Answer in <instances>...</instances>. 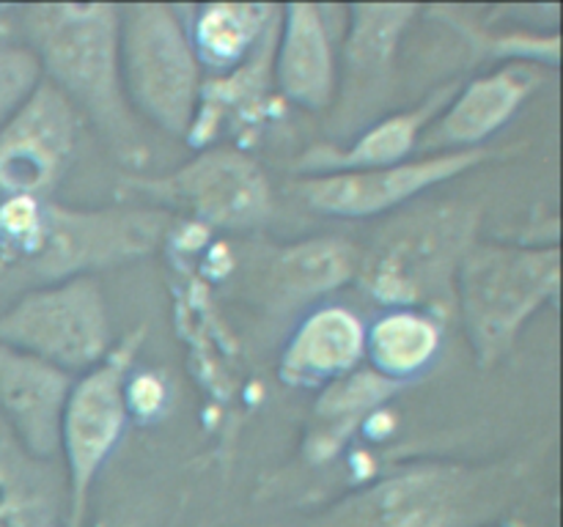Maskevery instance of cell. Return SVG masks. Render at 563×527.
<instances>
[{"label": "cell", "mask_w": 563, "mask_h": 527, "mask_svg": "<svg viewBox=\"0 0 563 527\" xmlns=\"http://www.w3.org/2000/svg\"><path fill=\"white\" fill-rule=\"evenodd\" d=\"M77 377L0 344V421L31 456L58 461L60 421Z\"/></svg>", "instance_id": "14"}, {"label": "cell", "mask_w": 563, "mask_h": 527, "mask_svg": "<svg viewBox=\"0 0 563 527\" xmlns=\"http://www.w3.org/2000/svg\"><path fill=\"white\" fill-rule=\"evenodd\" d=\"M80 113L49 80L0 130V198H53L75 162Z\"/></svg>", "instance_id": "12"}, {"label": "cell", "mask_w": 563, "mask_h": 527, "mask_svg": "<svg viewBox=\"0 0 563 527\" xmlns=\"http://www.w3.org/2000/svg\"><path fill=\"white\" fill-rule=\"evenodd\" d=\"M434 14H445L454 31L467 38L478 55L489 60H504V64H531L550 66L555 69L561 58V36L559 31H528V27H509V31H495L489 25H476L473 20L462 16L454 9H432Z\"/></svg>", "instance_id": "23"}, {"label": "cell", "mask_w": 563, "mask_h": 527, "mask_svg": "<svg viewBox=\"0 0 563 527\" xmlns=\"http://www.w3.org/2000/svg\"><path fill=\"white\" fill-rule=\"evenodd\" d=\"M275 91L308 113H328L339 88V53L328 5H280L273 53Z\"/></svg>", "instance_id": "15"}, {"label": "cell", "mask_w": 563, "mask_h": 527, "mask_svg": "<svg viewBox=\"0 0 563 527\" xmlns=\"http://www.w3.org/2000/svg\"><path fill=\"white\" fill-rule=\"evenodd\" d=\"M124 404L130 421L141 423V426L159 421L168 410V382L159 377V371L132 368L124 382Z\"/></svg>", "instance_id": "25"}, {"label": "cell", "mask_w": 563, "mask_h": 527, "mask_svg": "<svg viewBox=\"0 0 563 527\" xmlns=\"http://www.w3.org/2000/svg\"><path fill=\"white\" fill-rule=\"evenodd\" d=\"M484 209L473 201L410 203L388 214L361 247L355 283L385 307H421L445 316L454 307L456 272L478 242Z\"/></svg>", "instance_id": "4"}, {"label": "cell", "mask_w": 563, "mask_h": 527, "mask_svg": "<svg viewBox=\"0 0 563 527\" xmlns=\"http://www.w3.org/2000/svg\"><path fill=\"white\" fill-rule=\"evenodd\" d=\"M421 11L416 3L346 5L339 88L333 108L328 110V143L341 146L366 130L372 121L383 119L394 88L401 38Z\"/></svg>", "instance_id": "10"}, {"label": "cell", "mask_w": 563, "mask_h": 527, "mask_svg": "<svg viewBox=\"0 0 563 527\" xmlns=\"http://www.w3.org/2000/svg\"><path fill=\"white\" fill-rule=\"evenodd\" d=\"M121 187L146 206L181 209L220 231L262 228L275 209L269 176L242 146H209L170 173L124 176Z\"/></svg>", "instance_id": "8"}, {"label": "cell", "mask_w": 563, "mask_h": 527, "mask_svg": "<svg viewBox=\"0 0 563 527\" xmlns=\"http://www.w3.org/2000/svg\"><path fill=\"white\" fill-rule=\"evenodd\" d=\"M121 82L130 108L170 137H185L201 102L203 71L176 5H119Z\"/></svg>", "instance_id": "6"}, {"label": "cell", "mask_w": 563, "mask_h": 527, "mask_svg": "<svg viewBox=\"0 0 563 527\" xmlns=\"http://www.w3.org/2000/svg\"><path fill=\"white\" fill-rule=\"evenodd\" d=\"M0 527H66L60 461L27 453L0 421Z\"/></svg>", "instance_id": "19"}, {"label": "cell", "mask_w": 563, "mask_h": 527, "mask_svg": "<svg viewBox=\"0 0 563 527\" xmlns=\"http://www.w3.org/2000/svg\"><path fill=\"white\" fill-rule=\"evenodd\" d=\"M20 25L42 60L44 80L91 121L115 162L141 170L152 146L121 82L119 5L33 3L20 9Z\"/></svg>", "instance_id": "2"}, {"label": "cell", "mask_w": 563, "mask_h": 527, "mask_svg": "<svg viewBox=\"0 0 563 527\" xmlns=\"http://www.w3.org/2000/svg\"><path fill=\"white\" fill-rule=\"evenodd\" d=\"M366 366V322L346 305L311 307L280 355L278 373L289 388L322 390Z\"/></svg>", "instance_id": "17"}, {"label": "cell", "mask_w": 563, "mask_h": 527, "mask_svg": "<svg viewBox=\"0 0 563 527\" xmlns=\"http://www.w3.org/2000/svg\"><path fill=\"white\" fill-rule=\"evenodd\" d=\"M146 329L115 340L110 355L71 384L60 421L58 461L66 478V527H86L93 483L130 426L124 404L126 373L135 368Z\"/></svg>", "instance_id": "9"}, {"label": "cell", "mask_w": 563, "mask_h": 527, "mask_svg": "<svg viewBox=\"0 0 563 527\" xmlns=\"http://www.w3.org/2000/svg\"><path fill=\"white\" fill-rule=\"evenodd\" d=\"M539 82L542 69L531 64H500L473 80L460 82L443 113L423 132L418 154L484 148V143L504 130L537 93Z\"/></svg>", "instance_id": "13"}, {"label": "cell", "mask_w": 563, "mask_h": 527, "mask_svg": "<svg viewBox=\"0 0 563 527\" xmlns=\"http://www.w3.org/2000/svg\"><path fill=\"white\" fill-rule=\"evenodd\" d=\"M445 322L421 307H385L366 324V366L388 382L410 384L440 357Z\"/></svg>", "instance_id": "21"}, {"label": "cell", "mask_w": 563, "mask_h": 527, "mask_svg": "<svg viewBox=\"0 0 563 527\" xmlns=\"http://www.w3.org/2000/svg\"><path fill=\"white\" fill-rule=\"evenodd\" d=\"M174 212L146 203L77 209L53 198H0V269L33 285L97 274L152 256L174 231Z\"/></svg>", "instance_id": "1"}, {"label": "cell", "mask_w": 563, "mask_h": 527, "mask_svg": "<svg viewBox=\"0 0 563 527\" xmlns=\"http://www.w3.org/2000/svg\"><path fill=\"white\" fill-rule=\"evenodd\" d=\"M357 264L361 247L341 236H311L280 245L264 261V305L273 313L311 305L355 280Z\"/></svg>", "instance_id": "18"}, {"label": "cell", "mask_w": 563, "mask_h": 527, "mask_svg": "<svg viewBox=\"0 0 563 527\" xmlns=\"http://www.w3.org/2000/svg\"><path fill=\"white\" fill-rule=\"evenodd\" d=\"M97 527H132V525H124V522H99Z\"/></svg>", "instance_id": "26"}, {"label": "cell", "mask_w": 563, "mask_h": 527, "mask_svg": "<svg viewBox=\"0 0 563 527\" xmlns=\"http://www.w3.org/2000/svg\"><path fill=\"white\" fill-rule=\"evenodd\" d=\"M0 31H5V27H3V22H0Z\"/></svg>", "instance_id": "27"}, {"label": "cell", "mask_w": 563, "mask_h": 527, "mask_svg": "<svg viewBox=\"0 0 563 527\" xmlns=\"http://www.w3.org/2000/svg\"><path fill=\"white\" fill-rule=\"evenodd\" d=\"M0 344L80 377L115 346L108 296L97 274L31 285L0 313Z\"/></svg>", "instance_id": "7"}, {"label": "cell", "mask_w": 563, "mask_h": 527, "mask_svg": "<svg viewBox=\"0 0 563 527\" xmlns=\"http://www.w3.org/2000/svg\"><path fill=\"white\" fill-rule=\"evenodd\" d=\"M401 390H405V384L388 382L368 366H361L350 377L322 388L317 404H313L317 428L308 437L306 448L311 461L319 464V461L339 453L341 445Z\"/></svg>", "instance_id": "22"}, {"label": "cell", "mask_w": 563, "mask_h": 527, "mask_svg": "<svg viewBox=\"0 0 563 527\" xmlns=\"http://www.w3.org/2000/svg\"><path fill=\"white\" fill-rule=\"evenodd\" d=\"M506 152L495 148H471V152L445 154H418L399 165L363 170H333V173L295 176L289 190L306 203L308 209L328 217L368 220L394 214L399 209L416 203L418 195L460 179L467 170L482 168L489 159Z\"/></svg>", "instance_id": "11"}, {"label": "cell", "mask_w": 563, "mask_h": 527, "mask_svg": "<svg viewBox=\"0 0 563 527\" xmlns=\"http://www.w3.org/2000/svg\"><path fill=\"white\" fill-rule=\"evenodd\" d=\"M44 80V69L31 44L0 31V130L33 97Z\"/></svg>", "instance_id": "24"}, {"label": "cell", "mask_w": 563, "mask_h": 527, "mask_svg": "<svg viewBox=\"0 0 563 527\" xmlns=\"http://www.w3.org/2000/svg\"><path fill=\"white\" fill-rule=\"evenodd\" d=\"M561 247L482 242L456 272L454 307L478 368L489 371L511 355L526 324L559 296Z\"/></svg>", "instance_id": "5"}, {"label": "cell", "mask_w": 563, "mask_h": 527, "mask_svg": "<svg viewBox=\"0 0 563 527\" xmlns=\"http://www.w3.org/2000/svg\"><path fill=\"white\" fill-rule=\"evenodd\" d=\"M190 22H185L192 53L203 71V80L225 77L240 69L273 20L280 5L273 3H207L190 9Z\"/></svg>", "instance_id": "20"}, {"label": "cell", "mask_w": 563, "mask_h": 527, "mask_svg": "<svg viewBox=\"0 0 563 527\" xmlns=\"http://www.w3.org/2000/svg\"><path fill=\"white\" fill-rule=\"evenodd\" d=\"M460 82L462 80L440 82L438 88H432L410 110L385 113L383 119L372 121L366 130H361L352 141L341 143V146H335V143H317V146L306 148L291 162V173L317 176L333 173V170L385 168V165H399L405 159L418 157L423 132L443 113V108L451 102Z\"/></svg>", "instance_id": "16"}, {"label": "cell", "mask_w": 563, "mask_h": 527, "mask_svg": "<svg viewBox=\"0 0 563 527\" xmlns=\"http://www.w3.org/2000/svg\"><path fill=\"white\" fill-rule=\"evenodd\" d=\"M522 461H410L319 511L308 527H498Z\"/></svg>", "instance_id": "3"}]
</instances>
